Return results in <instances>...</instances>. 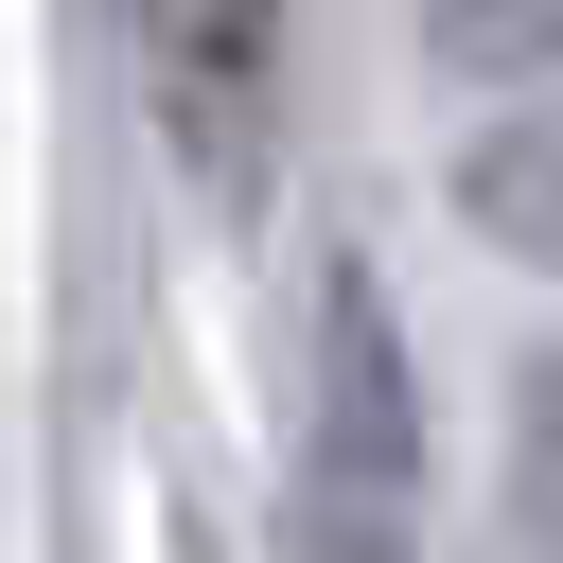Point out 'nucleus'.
I'll return each mask as SVG.
<instances>
[{
  "mask_svg": "<svg viewBox=\"0 0 563 563\" xmlns=\"http://www.w3.org/2000/svg\"><path fill=\"white\" fill-rule=\"evenodd\" d=\"M282 563H440V440H422V352L369 264V229L299 246L282 317Z\"/></svg>",
  "mask_w": 563,
  "mask_h": 563,
  "instance_id": "f257e3e1",
  "label": "nucleus"
},
{
  "mask_svg": "<svg viewBox=\"0 0 563 563\" xmlns=\"http://www.w3.org/2000/svg\"><path fill=\"white\" fill-rule=\"evenodd\" d=\"M123 88L141 141L176 158V194L211 229L282 211V141H299V0H123Z\"/></svg>",
  "mask_w": 563,
  "mask_h": 563,
  "instance_id": "f03ea898",
  "label": "nucleus"
},
{
  "mask_svg": "<svg viewBox=\"0 0 563 563\" xmlns=\"http://www.w3.org/2000/svg\"><path fill=\"white\" fill-rule=\"evenodd\" d=\"M440 194H457V229L493 246V264H528V282H563V88H528V106H493L457 158H440Z\"/></svg>",
  "mask_w": 563,
  "mask_h": 563,
  "instance_id": "7ed1b4c3",
  "label": "nucleus"
},
{
  "mask_svg": "<svg viewBox=\"0 0 563 563\" xmlns=\"http://www.w3.org/2000/svg\"><path fill=\"white\" fill-rule=\"evenodd\" d=\"M405 35H422V70L475 88V106L563 88V0H405Z\"/></svg>",
  "mask_w": 563,
  "mask_h": 563,
  "instance_id": "20e7f679",
  "label": "nucleus"
},
{
  "mask_svg": "<svg viewBox=\"0 0 563 563\" xmlns=\"http://www.w3.org/2000/svg\"><path fill=\"white\" fill-rule=\"evenodd\" d=\"M510 510H528V528L563 545V334H545V352L510 369Z\"/></svg>",
  "mask_w": 563,
  "mask_h": 563,
  "instance_id": "39448f33",
  "label": "nucleus"
}]
</instances>
